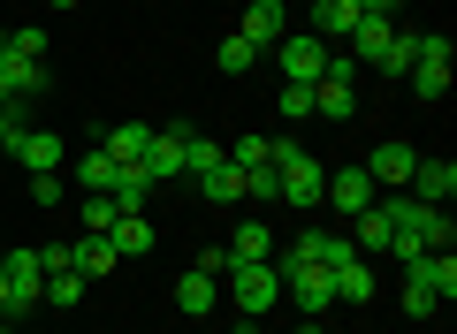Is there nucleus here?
Wrapping results in <instances>:
<instances>
[{"label": "nucleus", "instance_id": "nucleus-1", "mask_svg": "<svg viewBox=\"0 0 457 334\" xmlns=\"http://www.w3.org/2000/svg\"><path fill=\"white\" fill-rule=\"evenodd\" d=\"M221 297L237 304L245 319H267V312L282 304V266H275V258H252V266H228V273H221Z\"/></svg>", "mask_w": 457, "mask_h": 334}, {"label": "nucleus", "instance_id": "nucleus-2", "mask_svg": "<svg viewBox=\"0 0 457 334\" xmlns=\"http://www.w3.org/2000/svg\"><path fill=\"white\" fill-rule=\"evenodd\" d=\"M275 183H282V206H320V191H328L320 159H312L305 144H290V137L275 144Z\"/></svg>", "mask_w": 457, "mask_h": 334}, {"label": "nucleus", "instance_id": "nucleus-3", "mask_svg": "<svg viewBox=\"0 0 457 334\" xmlns=\"http://www.w3.org/2000/svg\"><path fill=\"white\" fill-rule=\"evenodd\" d=\"M328 53H336V46H320L312 31H297V38H275L282 84H320V77H328Z\"/></svg>", "mask_w": 457, "mask_h": 334}, {"label": "nucleus", "instance_id": "nucleus-4", "mask_svg": "<svg viewBox=\"0 0 457 334\" xmlns=\"http://www.w3.org/2000/svg\"><path fill=\"white\" fill-rule=\"evenodd\" d=\"M0 266H8V319L31 312V304H46V266H38V251H0Z\"/></svg>", "mask_w": 457, "mask_h": 334}, {"label": "nucleus", "instance_id": "nucleus-5", "mask_svg": "<svg viewBox=\"0 0 457 334\" xmlns=\"http://www.w3.org/2000/svg\"><path fill=\"white\" fill-rule=\"evenodd\" d=\"M411 92L420 99H442L450 92V38H435V31H420V53H411Z\"/></svg>", "mask_w": 457, "mask_h": 334}, {"label": "nucleus", "instance_id": "nucleus-6", "mask_svg": "<svg viewBox=\"0 0 457 334\" xmlns=\"http://www.w3.org/2000/svg\"><path fill=\"white\" fill-rule=\"evenodd\" d=\"M282 297H290L305 319H320L328 304H336V273L328 266H282Z\"/></svg>", "mask_w": 457, "mask_h": 334}, {"label": "nucleus", "instance_id": "nucleus-7", "mask_svg": "<svg viewBox=\"0 0 457 334\" xmlns=\"http://www.w3.org/2000/svg\"><path fill=\"white\" fill-rule=\"evenodd\" d=\"M38 92H46V61H23V53L0 46V107L16 114L23 99H38Z\"/></svg>", "mask_w": 457, "mask_h": 334}, {"label": "nucleus", "instance_id": "nucleus-8", "mask_svg": "<svg viewBox=\"0 0 457 334\" xmlns=\"http://www.w3.org/2000/svg\"><path fill=\"white\" fill-rule=\"evenodd\" d=\"M8 152H16L23 167H31V175H62V159H69V144L54 137V129H16V137H8Z\"/></svg>", "mask_w": 457, "mask_h": 334}, {"label": "nucleus", "instance_id": "nucleus-9", "mask_svg": "<svg viewBox=\"0 0 457 334\" xmlns=\"http://www.w3.org/2000/svg\"><path fill=\"white\" fill-rule=\"evenodd\" d=\"M411 167H420V152H411L404 137H381V144H374V159H366L374 191H381V183H389V191H404V183H411Z\"/></svg>", "mask_w": 457, "mask_h": 334}, {"label": "nucleus", "instance_id": "nucleus-10", "mask_svg": "<svg viewBox=\"0 0 457 334\" xmlns=\"http://www.w3.org/2000/svg\"><path fill=\"white\" fill-rule=\"evenodd\" d=\"M320 198L343 213V221H359V213L374 206V175H366V167H343V175H328V191H320Z\"/></svg>", "mask_w": 457, "mask_h": 334}, {"label": "nucleus", "instance_id": "nucleus-11", "mask_svg": "<svg viewBox=\"0 0 457 334\" xmlns=\"http://www.w3.org/2000/svg\"><path fill=\"white\" fill-rule=\"evenodd\" d=\"M450 191H457V159H420L404 183V198H420V206H450Z\"/></svg>", "mask_w": 457, "mask_h": 334}, {"label": "nucleus", "instance_id": "nucleus-12", "mask_svg": "<svg viewBox=\"0 0 457 334\" xmlns=\"http://www.w3.org/2000/svg\"><path fill=\"white\" fill-rule=\"evenodd\" d=\"M404 281L435 289V297H457V251H420V258H404Z\"/></svg>", "mask_w": 457, "mask_h": 334}, {"label": "nucleus", "instance_id": "nucleus-13", "mask_svg": "<svg viewBox=\"0 0 457 334\" xmlns=\"http://www.w3.org/2000/svg\"><path fill=\"white\" fill-rule=\"evenodd\" d=\"M183 137H191V129H153L145 159H137V167H145V183H168V175H183Z\"/></svg>", "mask_w": 457, "mask_h": 334}, {"label": "nucleus", "instance_id": "nucleus-14", "mask_svg": "<svg viewBox=\"0 0 457 334\" xmlns=\"http://www.w3.org/2000/svg\"><path fill=\"white\" fill-rule=\"evenodd\" d=\"M107 243H114V258H145L153 243H161V228H153L145 213H114V228H107Z\"/></svg>", "mask_w": 457, "mask_h": 334}, {"label": "nucleus", "instance_id": "nucleus-15", "mask_svg": "<svg viewBox=\"0 0 457 334\" xmlns=\"http://www.w3.org/2000/svg\"><path fill=\"white\" fill-rule=\"evenodd\" d=\"M351 31H359V0H320V8H312V38H320V46H343Z\"/></svg>", "mask_w": 457, "mask_h": 334}, {"label": "nucleus", "instance_id": "nucleus-16", "mask_svg": "<svg viewBox=\"0 0 457 334\" xmlns=\"http://www.w3.org/2000/svg\"><path fill=\"white\" fill-rule=\"evenodd\" d=\"M282 23H290V16H282V0H252V8H245V23H237V31H245L252 38V46H275V38H282Z\"/></svg>", "mask_w": 457, "mask_h": 334}, {"label": "nucleus", "instance_id": "nucleus-17", "mask_svg": "<svg viewBox=\"0 0 457 334\" xmlns=\"http://www.w3.org/2000/svg\"><path fill=\"white\" fill-rule=\"evenodd\" d=\"M366 297H381L374 258H351V266H336V304H366Z\"/></svg>", "mask_w": 457, "mask_h": 334}, {"label": "nucleus", "instance_id": "nucleus-18", "mask_svg": "<svg viewBox=\"0 0 457 334\" xmlns=\"http://www.w3.org/2000/svg\"><path fill=\"white\" fill-rule=\"evenodd\" d=\"M213 304H221V281H213V273H183V281H176V312H191V319H206L213 312Z\"/></svg>", "mask_w": 457, "mask_h": 334}, {"label": "nucleus", "instance_id": "nucleus-19", "mask_svg": "<svg viewBox=\"0 0 457 334\" xmlns=\"http://www.w3.org/2000/svg\"><path fill=\"white\" fill-rule=\"evenodd\" d=\"M145 144H153V129H145V122H114L99 152H107V159H122V167H137V159H145Z\"/></svg>", "mask_w": 457, "mask_h": 334}, {"label": "nucleus", "instance_id": "nucleus-20", "mask_svg": "<svg viewBox=\"0 0 457 334\" xmlns=\"http://www.w3.org/2000/svg\"><path fill=\"white\" fill-rule=\"evenodd\" d=\"M252 258H275V228H260V221H245L228 236V266H252Z\"/></svg>", "mask_w": 457, "mask_h": 334}, {"label": "nucleus", "instance_id": "nucleus-21", "mask_svg": "<svg viewBox=\"0 0 457 334\" xmlns=\"http://www.w3.org/2000/svg\"><path fill=\"white\" fill-rule=\"evenodd\" d=\"M198 198H206V206H237V198H245V175H237V167H206V175H198Z\"/></svg>", "mask_w": 457, "mask_h": 334}, {"label": "nucleus", "instance_id": "nucleus-22", "mask_svg": "<svg viewBox=\"0 0 457 334\" xmlns=\"http://www.w3.org/2000/svg\"><path fill=\"white\" fill-rule=\"evenodd\" d=\"M114 266H122V258H114L107 236H77V273L84 281H99V273H114Z\"/></svg>", "mask_w": 457, "mask_h": 334}, {"label": "nucleus", "instance_id": "nucleus-23", "mask_svg": "<svg viewBox=\"0 0 457 334\" xmlns=\"http://www.w3.org/2000/svg\"><path fill=\"white\" fill-rule=\"evenodd\" d=\"M114 228V198L107 191H84V206H77V236H107Z\"/></svg>", "mask_w": 457, "mask_h": 334}, {"label": "nucleus", "instance_id": "nucleus-24", "mask_svg": "<svg viewBox=\"0 0 457 334\" xmlns=\"http://www.w3.org/2000/svg\"><path fill=\"white\" fill-rule=\"evenodd\" d=\"M228 167H237V175H252V167H275V137H237V144H228Z\"/></svg>", "mask_w": 457, "mask_h": 334}, {"label": "nucleus", "instance_id": "nucleus-25", "mask_svg": "<svg viewBox=\"0 0 457 334\" xmlns=\"http://www.w3.org/2000/svg\"><path fill=\"white\" fill-rule=\"evenodd\" d=\"M221 159H228V144L198 137V129H191V137H183V175H206V167H221Z\"/></svg>", "mask_w": 457, "mask_h": 334}, {"label": "nucleus", "instance_id": "nucleus-26", "mask_svg": "<svg viewBox=\"0 0 457 334\" xmlns=\"http://www.w3.org/2000/svg\"><path fill=\"white\" fill-rule=\"evenodd\" d=\"M213 61H221V69H228V77H245V69H252V61H260V46H252V38H245V31H228V38H221V46H213Z\"/></svg>", "mask_w": 457, "mask_h": 334}, {"label": "nucleus", "instance_id": "nucleus-27", "mask_svg": "<svg viewBox=\"0 0 457 334\" xmlns=\"http://www.w3.org/2000/svg\"><path fill=\"white\" fill-rule=\"evenodd\" d=\"M114 175H122V159H107V152H84L77 159V183H84V191H114Z\"/></svg>", "mask_w": 457, "mask_h": 334}, {"label": "nucleus", "instance_id": "nucleus-28", "mask_svg": "<svg viewBox=\"0 0 457 334\" xmlns=\"http://www.w3.org/2000/svg\"><path fill=\"white\" fill-rule=\"evenodd\" d=\"M84 289H92V281H84L77 266H69V273H46V304H62V312H69V304L84 297Z\"/></svg>", "mask_w": 457, "mask_h": 334}, {"label": "nucleus", "instance_id": "nucleus-29", "mask_svg": "<svg viewBox=\"0 0 457 334\" xmlns=\"http://www.w3.org/2000/svg\"><path fill=\"white\" fill-rule=\"evenodd\" d=\"M0 46L23 53V61H46V31H31V23H23V31H0Z\"/></svg>", "mask_w": 457, "mask_h": 334}, {"label": "nucleus", "instance_id": "nucleus-30", "mask_svg": "<svg viewBox=\"0 0 457 334\" xmlns=\"http://www.w3.org/2000/svg\"><path fill=\"white\" fill-rule=\"evenodd\" d=\"M275 107L290 114V122H305V114H312V84H282V99H275Z\"/></svg>", "mask_w": 457, "mask_h": 334}, {"label": "nucleus", "instance_id": "nucleus-31", "mask_svg": "<svg viewBox=\"0 0 457 334\" xmlns=\"http://www.w3.org/2000/svg\"><path fill=\"white\" fill-rule=\"evenodd\" d=\"M38 266H46V273H69V266H77V243H46V251H38Z\"/></svg>", "mask_w": 457, "mask_h": 334}, {"label": "nucleus", "instance_id": "nucleus-32", "mask_svg": "<svg viewBox=\"0 0 457 334\" xmlns=\"http://www.w3.org/2000/svg\"><path fill=\"white\" fill-rule=\"evenodd\" d=\"M435 304H442L435 289H420V281H404V312H411V319H427V312H435Z\"/></svg>", "mask_w": 457, "mask_h": 334}, {"label": "nucleus", "instance_id": "nucleus-33", "mask_svg": "<svg viewBox=\"0 0 457 334\" xmlns=\"http://www.w3.org/2000/svg\"><path fill=\"white\" fill-rule=\"evenodd\" d=\"M31 198L38 206H62V175H31Z\"/></svg>", "mask_w": 457, "mask_h": 334}, {"label": "nucleus", "instance_id": "nucleus-34", "mask_svg": "<svg viewBox=\"0 0 457 334\" xmlns=\"http://www.w3.org/2000/svg\"><path fill=\"white\" fill-rule=\"evenodd\" d=\"M359 16H389L396 23V0H359Z\"/></svg>", "mask_w": 457, "mask_h": 334}, {"label": "nucleus", "instance_id": "nucleus-35", "mask_svg": "<svg viewBox=\"0 0 457 334\" xmlns=\"http://www.w3.org/2000/svg\"><path fill=\"white\" fill-rule=\"evenodd\" d=\"M16 129H23V122H16L8 107H0V152H8V137H16Z\"/></svg>", "mask_w": 457, "mask_h": 334}, {"label": "nucleus", "instance_id": "nucleus-36", "mask_svg": "<svg viewBox=\"0 0 457 334\" xmlns=\"http://www.w3.org/2000/svg\"><path fill=\"white\" fill-rule=\"evenodd\" d=\"M0 312H8V266H0Z\"/></svg>", "mask_w": 457, "mask_h": 334}, {"label": "nucleus", "instance_id": "nucleus-37", "mask_svg": "<svg viewBox=\"0 0 457 334\" xmlns=\"http://www.w3.org/2000/svg\"><path fill=\"white\" fill-rule=\"evenodd\" d=\"M297 334H320V319H305V327H297Z\"/></svg>", "mask_w": 457, "mask_h": 334}, {"label": "nucleus", "instance_id": "nucleus-38", "mask_svg": "<svg viewBox=\"0 0 457 334\" xmlns=\"http://www.w3.org/2000/svg\"><path fill=\"white\" fill-rule=\"evenodd\" d=\"M46 8H77V0H46Z\"/></svg>", "mask_w": 457, "mask_h": 334}, {"label": "nucleus", "instance_id": "nucleus-39", "mask_svg": "<svg viewBox=\"0 0 457 334\" xmlns=\"http://www.w3.org/2000/svg\"><path fill=\"white\" fill-rule=\"evenodd\" d=\"M0 334H16V327H0Z\"/></svg>", "mask_w": 457, "mask_h": 334}]
</instances>
